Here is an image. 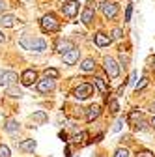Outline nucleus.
Instances as JSON below:
<instances>
[{"label":"nucleus","mask_w":155,"mask_h":157,"mask_svg":"<svg viewBox=\"0 0 155 157\" xmlns=\"http://www.w3.org/2000/svg\"><path fill=\"white\" fill-rule=\"evenodd\" d=\"M101 11L107 19H114L116 15H118V4L116 2H103L101 4Z\"/></svg>","instance_id":"nucleus-5"},{"label":"nucleus","mask_w":155,"mask_h":157,"mask_svg":"<svg viewBox=\"0 0 155 157\" xmlns=\"http://www.w3.org/2000/svg\"><path fill=\"white\" fill-rule=\"evenodd\" d=\"M95 86L99 88V92H101V94H107V92H108V88H107V82H105V78H101V77H97V78H95Z\"/></svg>","instance_id":"nucleus-20"},{"label":"nucleus","mask_w":155,"mask_h":157,"mask_svg":"<svg viewBox=\"0 0 155 157\" xmlns=\"http://www.w3.org/2000/svg\"><path fill=\"white\" fill-rule=\"evenodd\" d=\"M15 15H11V13H8V15H2L0 17V26L2 28H9V26H13L15 25Z\"/></svg>","instance_id":"nucleus-13"},{"label":"nucleus","mask_w":155,"mask_h":157,"mask_svg":"<svg viewBox=\"0 0 155 157\" xmlns=\"http://www.w3.org/2000/svg\"><path fill=\"white\" fill-rule=\"evenodd\" d=\"M71 49H75V45H73V41H69V39H58L56 41V51L60 54H66Z\"/></svg>","instance_id":"nucleus-10"},{"label":"nucleus","mask_w":155,"mask_h":157,"mask_svg":"<svg viewBox=\"0 0 155 157\" xmlns=\"http://www.w3.org/2000/svg\"><path fill=\"white\" fill-rule=\"evenodd\" d=\"M140 118H142V112H138V110H133V112L129 114V122H131V124H134L137 120H140Z\"/></svg>","instance_id":"nucleus-23"},{"label":"nucleus","mask_w":155,"mask_h":157,"mask_svg":"<svg viewBox=\"0 0 155 157\" xmlns=\"http://www.w3.org/2000/svg\"><path fill=\"white\" fill-rule=\"evenodd\" d=\"M151 112H155V103H153V105H151Z\"/></svg>","instance_id":"nucleus-39"},{"label":"nucleus","mask_w":155,"mask_h":157,"mask_svg":"<svg viewBox=\"0 0 155 157\" xmlns=\"http://www.w3.org/2000/svg\"><path fill=\"white\" fill-rule=\"evenodd\" d=\"M120 110V105H118V101H116V99H112L110 101V112H118Z\"/></svg>","instance_id":"nucleus-28"},{"label":"nucleus","mask_w":155,"mask_h":157,"mask_svg":"<svg viewBox=\"0 0 155 157\" xmlns=\"http://www.w3.org/2000/svg\"><path fill=\"white\" fill-rule=\"evenodd\" d=\"M2 11H4V2L0 0V13H2Z\"/></svg>","instance_id":"nucleus-37"},{"label":"nucleus","mask_w":155,"mask_h":157,"mask_svg":"<svg viewBox=\"0 0 155 157\" xmlns=\"http://www.w3.org/2000/svg\"><path fill=\"white\" fill-rule=\"evenodd\" d=\"M114 157H129V150H125V148H120V150H116Z\"/></svg>","instance_id":"nucleus-25"},{"label":"nucleus","mask_w":155,"mask_h":157,"mask_svg":"<svg viewBox=\"0 0 155 157\" xmlns=\"http://www.w3.org/2000/svg\"><path fill=\"white\" fill-rule=\"evenodd\" d=\"M4 129H6L8 133H15V131L19 129V124H17L15 120H6V124H4Z\"/></svg>","instance_id":"nucleus-19"},{"label":"nucleus","mask_w":155,"mask_h":157,"mask_svg":"<svg viewBox=\"0 0 155 157\" xmlns=\"http://www.w3.org/2000/svg\"><path fill=\"white\" fill-rule=\"evenodd\" d=\"M58 69H54V67H47L45 69V77H51V78H58Z\"/></svg>","instance_id":"nucleus-22"},{"label":"nucleus","mask_w":155,"mask_h":157,"mask_svg":"<svg viewBox=\"0 0 155 157\" xmlns=\"http://www.w3.org/2000/svg\"><path fill=\"white\" fill-rule=\"evenodd\" d=\"M148 82H149V78H148V77H142V78H140V82H137V86H134V90H137V92L142 90L144 86H148Z\"/></svg>","instance_id":"nucleus-24"},{"label":"nucleus","mask_w":155,"mask_h":157,"mask_svg":"<svg viewBox=\"0 0 155 157\" xmlns=\"http://www.w3.org/2000/svg\"><path fill=\"white\" fill-rule=\"evenodd\" d=\"M19 150H21V151H34L36 150V140H32V139L23 140L21 144H19Z\"/></svg>","instance_id":"nucleus-15"},{"label":"nucleus","mask_w":155,"mask_h":157,"mask_svg":"<svg viewBox=\"0 0 155 157\" xmlns=\"http://www.w3.org/2000/svg\"><path fill=\"white\" fill-rule=\"evenodd\" d=\"M110 41H112V37H108L107 34H103V32L95 34V45L97 47H107V45H110Z\"/></svg>","instance_id":"nucleus-11"},{"label":"nucleus","mask_w":155,"mask_h":157,"mask_svg":"<svg viewBox=\"0 0 155 157\" xmlns=\"http://www.w3.org/2000/svg\"><path fill=\"white\" fill-rule=\"evenodd\" d=\"M137 157H153V153L146 150V151H138V153H137Z\"/></svg>","instance_id":"nucleus-32"},{"label":"nucleus","mask_w":155,"mask_h":157,"mask_svg":"<svg viewBox=\"0 0 155 157\" xmlns=\"http://www.w3.org/2000/svg\"><path fill=\"white\" fill-rule=\"evenodd\" d=\"M37 92L40 94H47V92H51V90H54V78H51V77H45L43 81H40L37 82Z\"/></svg>","instance_id":"nucleus-6"},{"label":"nucleus","mask_w":155,"mask_h":157,"mask_svg":"<svg viewBox=\"0 0 155 157\" xmlns=\"http://www.w3.org/2000/svg\"><path fill=\"white\" fill-rule=\"evenodd\" d=\"M122 125H123V120H118V122H116V125H114V131H120Z\"/></svg>","instance_id":"nucleus-33"},{"label":"nucleus","mask_w":155,"mask_h":157,"mask_svg":"<svg viewBox=\"0 0 155 157\" xmlns=\"http://www.w3.org/2000/svg\"><path fill=\"white\" fill-rule=\"evenodd\" d=\"M32 120H34V122H40V124H45V122L49 120V116H47L43 110H37V112L32 114Z\"/></svg>","instance_id":"nucleus-18"},{"label":"nucleus","mask_w":155,"mask_h":157,"mask_svg":"<svg viewBox=\"0 0 155 157\" xmlns=\"http://www.w3.org/2000/svg\"><path fill=\"white\" fill-rule=\"evenodd\" d=\"M118 60H120V64H122V66L125 67V66L129 64V56H127V54H123V52H120V56H118Z\"/></svg>","instance_id":"nucleus-26"},{"label":"nucleus","mask_w":155,"mask_h":157,"mask_svg":"<svg viewBox=\"0 0 155 157\" xmlns=\"http://www.w3.org/2000/svg\"><path fill=\"white\" fill-rule=\"evenodd\" d=\"M93 13H95V11H93L92 8H84V10H82V23H84V25H90V23L93 21Z\"/></svg>","instance_id":"nucleus-17"},{"label":"nucleus","mask_w":155,"mask_h":157,"mask_svg":"<svg viewBox=\"0 0 155 157\" xmlns=\"http://www.w3.org/2000/svg\"><path fill=\"white\" fill-rule=\"evenodd\" d=\"M93 94V86L92 84H88V82H84V84H79L75 88V92H73V95L77 97V99H88V97Z\"/></svg>","instance_id":"nucleus-3"},{"label":"nucleus","mask_w":155,"mask_h":157,"mask_svg":"<svg viewBox=\"0 0 155 157\" xmlns=\"http://www.w3.org/2000/svg\"><path fill=\"white\" fill-rule=\"evenodd\" d=\"M62 11L67 17H75L77 13H79V2H75V0H67V2H64V6H62Z\"/></svg>","instance_id":"nucleus-7"},{"label":"nucleus","mask_w":155,"mask_h":157,"mask_svg":"<svg viewBox=\"0 0 155 157\" xmlns=\"http://www.w3.org/2000/svg\"><path fill=\"white\" fill-rule=\"evenodd\" d=\"M146 127V124L144 122H140V124H134V129H144Z\"/></svg>","instance_id":"nucleus-34"},{"label":"nucleus","mask_w":155,"mask_h":157,"mask_svg":"<svg viewBox=\"0 0 155 157\" xmlns=\"http://www.w3.org/2000/svg\"><path fill=\"white\" fill-rule=\"evenodd\" d=\"M0 157H9V148L8 146H0Z\"/></svg>","instance_id":"nucleus-29"},{"label":"nucleus","mask_w":155,"mask_h":157,"mask_svg":"<svg viewBox=\"0 0 155 157\" xmlns=\"http://www.w3.org/2000/svg\"><path fill=\"white\" fill-rule=\"evenodd\" d=\"M17 81H19V75L15 71H6V75H4V86H11Z\"/></svg>","instance_id":"nucleus-14"},{"label":"nucleus","mask_w":155,"mask_h":157,"mask_svg":"<svg viewBox=\"0 0 155 157\" xmlns=\"http://www.w3.org/2000/svg\"><path fill=\"white\" fill-rule=\"evenodd\" d=\"M34 81H37V73H36L34 69H26V71H23V75H21V82H23L25 86H32Z\"/></svg>","instance_id":"nucleus-8"},{"label":"nucleus","mask_w":155,"mask_h":157,"mask_svg":"<svg viewBox=\"0 0 155 157\" xmlns=\"http://www.w3.org/2000/svg\"><path fill=\"white\" fill-rule=\"evenodd\" d=\"M112 34H114V39H120V37L123 36V30H122V28H114Z\"/></svg>","instance_id":"nucleus-30"},{"label":"nucleus","mask_w":155,"mask_h":157,"mask_svg":"<svg viewBox=\"0 0 155 157\" xmlns=\"http://www.w3.org/2000/svg\"><path fill=\"white\" fill-rule=\"evenodd\" d=\"M62 56H64V64L73 66V64L79 62V49H71V51H67V52L62 54Z\"/></svg>","instance_id":"nucleus-9"},{"label":"nucleus","mask_w":155,"mask_h":157,"mask_svg":"<svg viewBox=\"0 0 155 157\" xmlns=\"http://www.w3.org/2000/svg\"><path fill=\"white\" fill-rule=\"evenodd\" d=\"M151 125H153V129H155V116L151 118Z\"/></svg>","instance_id":"nucleus-38"},{"label":"nucleus","mask_w":155,"mask_h":157,"mask_svg":"<svg viewBox=\"0 0 155 157\" xmlns=\"http://www.w3.org/2000/svg\"><path fill=\"white\" fill-rule=\"evenodd\" d=\"M81 69H82V71H86V73L93 71V69H95V60H93V58H86V60H82Z\"/></svg>","instance_id":"nucleus-16"},{"label":"nucleus","mask_w":155,"mask_h":157,"mask_svg":"<svg viewBox=\"0 0 155 157\" xmlns=\"http://www.w3.org/2000/svg\"><path fill=\"white\" fill-rule=\"evenodd\" d=\"M41 30L43 32H58V30H60V23L56 21V17L52 13L43 15V19H41Z\"/></svg>","instance_id":"nucleus-2"},{"label":"nucleus","mask_w":155,"mask_h":157,"mask_svg":"<svg viewBox=\"0 0 155 157\" xmlns=\"http://www.w3.org/2000/svg\"><path fill=\"white\" fill-rule=\"evenodd\" d=\"M105 71H107V75L110 77V78H116V77H118L120 75V66H118V62H116L114 60V58H105Z\"/></svg>","instance_id":"nucleus-4"},{"label":"nucleus","mask_w":155,"mask_h":157,"mask_svg":"<svg viewBox=\"0 0 155 157\" xmlns=\"http://www.w3.org/2000/svg\"><path fill=\"white\" fill-rule=\"evenodd\" d=\"M19 45H21L25 51H34V52H43L47 49L45 39L34 37V36H28V34H25L21 39H19Z\"/></svg>","instance_id":"nucleus-1"},{"label":"nucleus","mask_w":155,"mask_h":157,"mask_svg":"<svg viewBox=\"0 0 155 157\" xmlns=\"http://www.w3.org/2000/svg\"><path fill=\"white\" fill-rule=\"evenodd\" d=\"M86 136H88V133H84V131H82V133H79V135H75V136H73V140H75V142H81V140H84V139H86Z\"/></svg>","instance_id":"nucleus-27"},{"label":"nucleus","mask_w":155,"mask_h":157,"mask_svg":"<svg viewBox=\"0 0 155 157\" xmlns=\"http://www.w3.org/2000/svg\"><path fill=\"white\" fill-rule=\"evenodd\" d=\"M66 157H71V148H69V146L66 148Z\"/></svg>","instance_id":"nucleus-35"},{"label":"nucleus","mask_w":155,"mask_h":157,"mask_svg":"<svg viewBox=\"0 0 155 157\" xmlns=\"http://www.w3.org/2000/svg\"><path fill=\"white\" fill-rule=\"evenodd\" d=\"M4 39H6V37H4V34L0 32V43H4Z\"/></svg>","instance_id":"nucleus-36"},{"label":"nucleus","mask_w":155,"mask_h":157,"mask_svg":"<svg viewBox=\"0 0 155 157\" xmlns=\"http://www.w3.org/2000/svg\"><path fill=\"white\" fill-rule=\"evenodd\" d=\"M6 94H8V95H11V97H21V95H23V92L19 90V88H15L13 84H11V86H8Z\"/></svg>","instance_id":"nucleus-21"},{"label":"nucleus","mask_w":155,"mask_h":157,"mask_svg":"<svg viewBox=\"0 0 155 157\" xmlns=\"http://www.w3.org/2000/svg\"><path fill=\"white\" fill-rule=\"evenodd\" d=\"M131 13H133V6H127V10H125V21H131Z\"/></svg>","instance_id":"nucleus-31"},{"label":"nucleus","mask_w":155,"mask_h":157,"mask_svg":"<svg viewBox=\"0 0 155 157\" xmlns=\"http://www.w3.org/2000/svg\"><path fill=\"white\" fill-rule=\"evenodd\" d=\"M99 114H101V107L99 105H92L88 109V112H86V122H93Z\"/></svg>","instance_id":"nucleus-12"}]
</instances>
